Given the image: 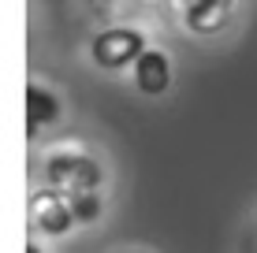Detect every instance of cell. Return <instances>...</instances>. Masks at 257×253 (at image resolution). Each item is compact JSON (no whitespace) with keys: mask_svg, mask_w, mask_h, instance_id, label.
<instances>
[{"mask_svg":"<svg viewBox=\"0 0 257 253\" xmlns=\"http://www.w3.org/2000/svg\"><path fill=\"white\" fill-rule=\"evenodd\" d=\"M135 86L146 97H161L168 86H172V60L161 49H146L135 64Z\"/></svg>","mask_w":257,"mask_h":253,"instance_id":"cell-4","label":"cell"},{"mask_svg":"<svg viewBox=\"0 0 257 253\" xmlns=\"http://www.w3.org/2000/svg\"><path fill=\"white\" fill-rule=\"evenodd\" d=\"M146 49L149 45L142 38V30H135V26H112V30H101L93 38L90 56L104 71H123V67H135Z\"/></svg>","mask_w":257,"mask_h":253,"instance_id":"cell-1","label":"cell"},{"mask_svg":"<svg viewBox=\"0 0 257 253\" xmlns=\"http://www.w3.org/2000/svg\"><path fill=\"white\" fill-rule=\"evenodd\" d=\"M235 0H187V26L198 34H216L231 19Z\"/></svg>","mask_w":257,"mask_h":253,"instance_id":"cell-5","label":"cell"},{"mask_svg":"<svg viewBox=\"0 0 257 253\" xmlns=\"http://www.w3.org/2000/svg\"><path fill=\"white\" fill-rule=\"evenodd\" d=\"M45 179H49V186L64 190V194H86V190L101 186V168H97L90 156L56 153V156H49V164H45Z\"/></svg>","mask_w":257,"mask_h":253,"instance_id":"cell-2","label":"cell"},{"mask_svg":"<svg viewBox=\"0 0 257 253\" xmlns=\"http://www.w3.org/2000/svg\"><path fill=\"white\" fill-rule=\"evenodd\" d=\"M71 208H75L78 223H86V220H93V216L101 212V201H97L93 190H86V194H71Z\"/></svg>","mask_w":257,"mask_h":253,"instance_id":"cell-7","label":"cell"},{"mask_svg":"<svg viewBox=\"0 0 257 253\" xmlns=\"http://www.w3.org/2000/svg\"><path fill=\"white\" fill-rule=\"evenodd\" d=\"M60 116V101H56V93H49V90H41V86H26V130H38V127H49L52 119Z\"/></svg>","mask_w":257,"mask_h":253,"instance_id":"cell-6","label":"cell"},{"mask_svg":"<svg viewBox=\"0 0 257 253\" xmlns=\"http://www.w3.org/2000/svg\"><path fill=\"white\" fill-rule=\"evenodd\" d=\"M34 216H38V227L49 231V234H64L67 227L78 223L75 208H71V194H64V190H56V186L34 201Z\"/></svg>","mask_w":257,"mask_h":253,"instance_id":"cell-3","label":"cell"},{"mask_svg":"<svg viewBox=\"0 0 257 253\" xmlns=\"http://www.w3.org/2000/svg\"><path fill=\"white\" fill-rule=\"evenodd\" d=\"M26 253H41V249H38V246H26Z\"/></svg>","mask_w":257,"mask_h":253,"instance_id":"cell-8","label":"cell"}]
</instances>
